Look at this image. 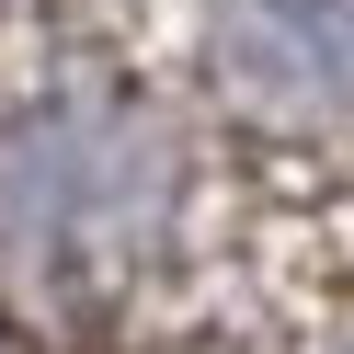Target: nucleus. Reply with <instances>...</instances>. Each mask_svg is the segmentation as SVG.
<instances>
[{"mask_svg":"<svg viewBox=\"0 0 354 354\" xmlns=\"http://www.w3.org/2000/svg\"><path fill=\"white\" fill-rule=\"evenodd\" d=\"M160 206H171V160L138 115L69 103L0 138V263L35 286H92L138 263Z\"/></svg>","mask_w":354,"mask_h":354,"instance_id":"1","label":"nucleus"},{"mask_svg":"<svg viewBox=\"0 0 354 354\" xmlns=\"http://www.w3.org/2000/svg\"><path fill=\"white\" fill-rule=\"evenodd\" d=\"M217 69L274 126L354 115V0H217Z\"/></svg>","mask_w":354,"mask_h":354,"instance_id":"2","label":"nucleus"}]
</instances>
